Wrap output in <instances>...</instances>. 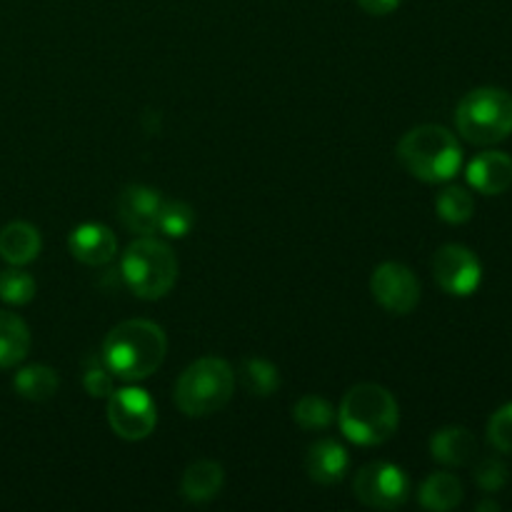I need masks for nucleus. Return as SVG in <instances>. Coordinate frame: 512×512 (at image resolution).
I'll list each match as a JSON object with an SVG mask.
<instances>
[{"label":"nucleus","mask_w":512,"mask_h":512,"mask_svg":"<svg viewBox=\"0 0 512 512\" xmlns=\"http://www.w3.org/2000/svg\"><path fill=\"white\" fill-rule=\"evenodd\" d=\"M165 353L168 338L153 320H125L110 330L103 343V363L125 383H138L158 373Z\"/></svg>","instance_id":"obj_1"},{"label":"nucleus","mask_w":512,"mask_h":512,"mask_svg":"<svg viewBox=\"0 0 512 512\" xmlns=\"http://www.w3.org/2000/svg\"><path fill=\"white\" fill-rule=\"evenodd\" d=\"M338 423L345 438L355 445H383L398 433V400L383 385L360 383L345 393Z\"/></svg>","instance_id":"obj_2"},{"label":"nucleus","mask_w":512,"mask_h":512,"mask_svg":"<svg viewBox=\"0 0 512 512\" xmlns=\"http://www.w3.org/2000/svg\"><path fill=\"white\" fill-rule=\"evenodd\" d=\"M398 158L410 175L423 183H445L460 173L463 148L443 125H418L398 143Z\"/></svg>","instance_id":"obj_3"},{"label":"nucleus","mask_w":512,"mask_h":512,"mask_svg":"<svg viewBox=\"0 0 512 512\" xmlns=\"http://www.w3.org/2000/svg\"><path fill=\"white\" fill-rule=\"evenodd\" d=\"M235 390V373L223 358H200L180 373L175 383V405L188 418H205L220 413Z\"/></svg>","instance_id":"obj_4"},{"label":"nucleus","mask_w":512,"mask_h":512,"mask_svg":"<svg viewBox=\"0 0 512 512\" xmlns=\"http://www.w3.org/2000/svg\"><path fill=\"white\" fill-rule=\"evenodd\" d=\"M120 270L138 298L158 300L168 295L178 280V258L168 243L143 235L128 245Z\"/></svg>","instance_id":"obj_5"},{"label":"nucleus","mask_w":512,"mask_h":512,"mask_svg":"<svg viewBox=\"0 0 512 512\" xmlns=\"http://www.w3.org/2000/svg\"><path fill=\"white\" fill-rule=\"evenodd\" d=\"M458 133L473 145L503 143L512 133V95L503 88H475L455 110Z\"/></svg>","instance_id":"obj_6"},{"label":"nucleus","mask_w":512,"mask_h":512,"mask_svg":"<svg viewBox=\"0 0 512 512\" xmlns=\"http://www.w3.org/2000/svg\"><path fill=\"white\" fill-rule=\"evenodd\" d=\"M355 498L375 510L403 508L410 498V480L393 463H370L353 480Z\"/></svg>","instance_id":"obj_7"},{"label":"nucleus","mask_w":512,"mask_h":512,"mask_svg":"<svg viewBox=\"0 0 512 512\" xmlns=\"http://www.w3.org/2000/svg\"><path fill=\"white\" fill-rule=\"evenodd\" d=\"M108 423L118 438L135 443L153 433L158 410L143 388H120L108 395Z\"/></svg>","instance_id":"obj_8"},{"label":"nucleus","mask_w":512,"mask_h":512,"mask_svg":"<svg viewBox=\"0 0 512 512\" xmlns=\"http://www.w3.org/2000/svg\"><path fill=\"white\" fill-rule=\"evenodd\" d=\"M433 275L435 283L445 290L448 295H458V298H468L480 288L483 280V265H480L478 255L470 248L458 243L443 245L433 258Z\"/></svg>","instance_id":"obj_9"},{"label":"nucleus","mask_w":512,"mask_h":512,"mask_svg":"<svg viewBox=\"0 0 512 512\" xmlns=\"http://www.w3.org/2000/svg\"><path fill=\"white\" fill-rule=\"evenodd\" d=\"M370 293L388 313L408 315L420 303V280L408 265L383 263L373 270Z\"/></svg>","instance_id":"obj_10"},{"label":"nucleus","mask_w":512,"mask_h":512,"mask_svg":"<svg viewBox=\"0 0 512 512\" xmlns=\"http://www.w3.org/2000/svg\"><path fill=\"white\" fill-rule=\"evenodd\" d=\"M163 195L158 190L148 188V185H128L123 193L118 195V218L123 225L133 233L150 235L158 230V215L163 208Z\"/></svg>","instance_id":"obj_11"},{"label":"nucleus","mask_w":512,"mask_h":512,"mask_svg":"<svg viewBox=\"0 0 512 512\" xmlns=\"http://www.w3.org/2000/svg\"><path fill=\"white\" fill-rule=\"evenodd\" d=\"M68 248L75 260L90 268L108 265L118 253V238L108 225L100 223H83L70 233Z\"/></svg>","instance_id":"obj_12"},{"label":"nucleus","mask_w":512,"mask_h":512,"mask_svg":"<svg viewBox=\"0 0 512 512\" xmlns=\"http://www.w3.org/2000/svg\"><path fill=\"white\" fill-rule=\"evenodd\" d=\"M468 183L483 195H500L512 185V158L500 150H485L468 165Z\"/></svg>","instance_id":"obj_13"},{"label":"nucleus","mask_w":512,"mask_h":512,"mask_svg":"<svg viewBox=\"0 0 512 512\" xmlns=\"http://www.w3.org/2000/svg\"><path fill=\"white\" fill-rule=\"evenodd\" d=\"M348 450L338 443V440H318L315 445H310L308 458H305V468L308 475L320 485H335L345 478L348 473Z\"/></svg>","instance_id":"obj_14"},{"label":"nucleus","mask_w":512,"mask_h":512,"mask_svg":"<svg viewBox=\"0 0 512 512\" xmlns=\"http://www.w3.org/2000/svg\"><path fill=\"white\" fill-rule=\"evenodd\" d=\"M430 453L438 463L448 465V468H463L478 453V440L468 428L450 425V428L438 430L430 438Z\"/></svg>","instance_id":"obj_15"},{"label":"nucleus","mask_w":512,"mask_h":512,"mask_svg":"<svg viewBox=\"0 0 512 512\" xmlns=\"http://www.w3.org/2000/svg\"><path fill=\"white\" fill-rule=\"evenodd\" d=\"M223 483V465L215 463V460H198V463L188 465V470L183 473L180 493H183V498L188 503H210V500L220 495Z\"/></svg>","instance_id":"obj_16"},{"label":"nucleus","mask_w":512,"mask_h":512,"mask_svg":"<svg viewBox=\"0 0 512 512\" xmlns=\"http://www.w3.org/2000/svg\"><path fill=\"white\" fill-rule=\"evenodd\" d=\"M43 240L35 225L15 220L0 230V258L10 265H28L40 255Z\"/></svg>","instance_id":"obj_17"},{"label":"nucleus","mask_w":512,"mask_h":512,"mask_svg":"<svg viewBox=\"0 0 512 512\" xmlns=\"http://www.w3.org/2000/svg\"><path fill=\"white\" fill-rule=\"evenodd\" d=\"M30 350V330L20 315L0 310V368H15Z\"/></svg>","instance_id":"obj_18"},{"label":"nucleus","mask_w":512,"mask_h":512,"mask_svg":"<svg viewBox=\"0 0 512 512\" xmlns=\"http://www.w3.org/2000/svg\"><path fill=\"white\" fill-rule=\"evenodd\" d=\"M418 498L425 510L448 512L463 503V483L453 473H433L420 485Z\"/></svg>","instance_id":"obj_19"},{"label":"nucleus","mask_w":512,"mask_h":512,"mask_svg":"<svg viewBox=\"0 0 512 512\" xmlns=\"http://www.w3.org/2000/svg\"><path fill=\"white\" fill-rule=\"evenodd\" d=\"M13 385L20 398L33 400V403H45V400H50L58 393L60 378L48 365H28V368L15 373Z\"/></svg>","instance_id":"obj_20"},{"label":"nucleus","mask_w":512,"mask_h":512,"mask_svg":"<svg viewBox=\"0 0 512 512\" xmlns=\"http://www.w3.org/2000/svg\"><path fill=\"white\" fill-rule=\"evenodd\" d=\"M240 383L250 395L268 398L280 388V373L270 360L248 358L240 365Z\"/></svg>","instance_id":"obj_21"},{"label":"nucleus","mask_w":512,"mask_h":512,"mask_svg":"<svg viewBox=\"0 0 512 512\" xmlns=\"http://www.w3.org/2000/svg\"><path fill=\"white\" fill-rule=\"evenodd\" d=\"M435 208H438V215L450 225H463L473 218L475 213V200L473 195L468 193L460 185H450L443 193L435 198Z\"/></svg>","instance_id":"obj_22"},{"label":"nucleus","mask_w":512,"mask_h":512,"mask_svg":"<svg viewBox=\"0 0 512 512\" xmlns=\"http://www.w3.org/2000/svg\"><path fill=\"white\" fill-rule=\"evenodd\" d=\"M293 420L303 430H325L335 420L333 405L320 395H303L293 405Z\"/></svg>","instance_id":"obj_23"},{"label":"nucleus","mask_w":512,"mask_h":512,"mask_svg":"<svg viewBox=\"0 0 512 512\" xmlns=\"http://www.w3.org/2000/svg\"><path fill=\"white\" fill-rule=\"evenodd\" d=\"M195 225V210L183 200H165L158 215V230L168 238H185Z\"/></svg>","instance_id":"obj_24"},{"label":"nucleus","mask_w":512,"mask_h":512,"mask_svg":"<svg viewBox=\"0 0 512 512\" xmlns=\"http://www.w3.org/2000/svg\"><path fill=\"white\" fill-rule=\"evenodd\" d=\"M35 280L25 270H18V265L5 273H0V300L10 305H25L35 298Z\"/></svg>","instance_id":"obj_25"},{"label":"nucleus","mask_w":512,"mask_h":512,"mask_svg":"<svg viewBox=\"0 0 512 512\" xmlns=\"http://www.w3.org/2000/svg\"><path fill=\"white\" fill-rule=\"evenodd\" d=\"M488 440L498 453L512 455V403L493 413L488 423Z\"/></svg>","instance_id":"obj_26"},{"label":"nucleus","mask_w":512,"mask_h":512,"mask_svg":"<svg viewBox=\"0 0 512 512\" xmlns=\"http://www.w3.org/2000/svg\"><path fill=\"white\" fill-rule=\"evenodd\" d=\"M508 478V468L495 458L483 460V463L475 468V483H478V488L483 490V493H498V490H503L505 485H508Z\"/></svg>","instance_id":"obj_27"},{"label":"nucleus","mask_w":512,"mask_h":512,"mask_svg":"<svg viewBox=\"0 0 512 512\" xmlns=\"http://www.w3.org/2000/svg\"><path fill=\"white\" fill-rule=\"evenodd\" d=\"M83 385L93 398H108L115 390V375L110 373L108 365H95V368L85 370Z\"/></svg>","instance_id":"obj_28"},{"label":"nucleus","mask_w":512,"mask_h":512,"mask_svg":"<svg viewBox=\"0 0 512 512\" xmlns=\"http://www.w3.org/2000/svg\"><path fill=\"white\" fill-rule=\"evenodd\" d=\"M355 3L370 15H388L393 13V10H398V5L403 3V0H355Z\"/></svg>","instance_id":"obj_29"},{"label":"nucleus","mask_w":512,"mask_h":512,"mask_svg":"<svg viewBox=\"0 0 512 512\" xmlns=\"http://www.w3.org/2000/svg\"><path fill=\"white\" fill-rule=\"evenodd\" d=\"M478 510H480V512H485V510H500V505H498V503H480Z\"/></svg>","instance_id":"obj_30"}]
</instances>
